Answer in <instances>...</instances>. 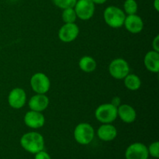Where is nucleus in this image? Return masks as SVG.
<instances>
[{
  "mask_svg": "<svg viewBox=\"0 0 159 159\" xmlns=\"http://www.w3.org/2000/svg\"><path fill=\"white\" fill-rule=\"evenodd\" d=\"M20 145L26 152L35 155L44 148V139L38 132H28L20 138Z\"/></svg>",
  "mask_w": 159,
  "mask_h": 159,
  "instance_id": "1",
  "label": "nucleus"
},
{
  "mask_svg": "<svg viewBox=\"0 0 159 159\" xmlns=\"http://www.w3.org/2000/svg\"><path fill=\"white\" fill-rule=\"evenodd\" d=\"M125 18V12L117 6H108L103 12V19L106 23L112 28H120L124 26Z\"/></svg>",
  "mask_w": 159,
  "mask_h": 159,
  "instance_id": "2",
  "label": "nucleus"
},
{
  "mask_svg": "<svg viewBox=\"0 0 159 159\" xmlns=\"http://www.w3.org/2000/svg\"><path fill=\"white\" fill-rule=\"evenodd\" d=\"M95 137V130L93 126L88 123H80L74 130V138L76 142L82 145L89 144Z\"/></svg>",
  "mask_w": 159,
  "mask_h": 159,
  "instance_id": "3",
  "label": "nucleus"
},
{
  "mask_svg": "<svg viewBox=\"0 0 159 159\" xmlns=\"http://www.w3.org/2000/svg\"><path fill=\"white\" fill-rule=\"evenodd\" d=\"M95 117L102 124H111L117 118V108L111 103L102 104L96 108Z\"/></svg>",
  "mask_w": 159,
  "mask_h": 159,
  "instance_id": "4",
  "label": "nucleus"
},
{
  "mask_svg": "<svg viewBox=\"0 0 159 159\" xmlns=\"http://www.w3.org/2000/svg\"><path fill=\"white\" fill-rule=\"evenodd\" d=\"M130 66L126 60L116 58L110 62L109 65V72L110 75L116 79H124L130 73Z\"/></svg>",
  "mask_w": 159,
  "mask_h": 159,
  "instance_id": "5",
  "label": "nucleus"
},
{
  "mask_svg": "<svg viewBox=\"0 0 159 159\" xmlns=\"http://www.w3.org/2000/svg\"><path fill=\"white\" fill-rule=\"evenodd\" d=\"M30 86L36 93L46 94L51 88V81L44 73L37 72L31 77Z\"/></svg>",
  "mask_w": 159,
  "mask_h": 159,
  "instance_id": "6",
  "label": "nucleus"
},
{
  "mask_svg": "<svg viewBox=\"0 0 159 159\" xmlns=\"http://www.w3.org/2000/svg\"><path fill=\"white\" fill-rule=\"evenodd\" d=\"M95 6L92 0H77L74 9L78 18L82 20H89L94 15Z\"/></svg>",
  "mask_w": 159,
  "mask_h": 159,
  "instance_id": "7",
  "label": "nucleus"
},
{
  "mask_svg": "<svg viewBox=\"0 0 159 159\" xmlns=\"http://www.w3.org/2000/svg\"><path fill=\"white\" fill-rule=\"evenodd\" d=\"M148 156V147L143 143H133L126 149V159H147Z\"/></svg>",
  "mask_w": 159,
  "mask_h": 159,
  "instance_id": "8",
  "label": "nucleus"
},
{
  "mask_svg": "<svg viewBox=\"0 0 159 159\" xmlns=\"http://www.w3.org/2000/svg\"><path fill=\"white\" fill-rule=\"evenodd\" d=\"M79 34V28L75 23H65L58 31V37L64 43L74 41Z\"/></svg>",
  "mask_w": 159,
  "mask_h": 159,
  "instance_id": "9",
  "label": "nucleus"
},
{
  "mask_svg": "<svg viewBox=\"0 0 159 159\" xmlns=\"http://www.w3.org/2000/svg\"><path fill=\"white\" fill-rule=\"evenodd\" d=\"M26 102V93L21 88H14L8 96V103L12 108L19 110L23 108Z\"/></svg>",
  "mask_w": 159,
  "mask_h": 159,
  "instance_id": "10",
  "label": "nucleus"
},
{
  "mask_svg": "<svg viewBox=\"0 0 159 159\" xmlns=\"http://www.w3.org/2000/svg\"><path fill=\"white\" fill-rule=\"evenodd\" d=\"M23 120L28 127L32 129L41 128L45 124V117L43 113L34 110L26 112Z\"/></svg>",
  "mask_w": 159,
  "mask_h": 159,
  "instance_id": "11",
  "label": "nucleus"
},
{
  "mask_svg": "<svg viewBox=\"0 0 159 159\" xmlns=\"http://www.w3.org/2000/svg\"><path fill=\"white\" fill-rule=\"evenodd\" d=\"M124 26L126 30L131 34H139L144 28V22L141 16L137 14L126 16Z\"/></svg>",
  "mask_w": 159,
  "mask_h": 159,
  "instance_id": "12",
  "label": "nucleus"
},
{
  "mask_svg": "<svg viewBox=\"0 0 159 159\" xmlns=\"http://www.w3.org/2000/svg\"><path fill=\"white\" fill-rule=\"evenodd\" d=\"M49 99L46 94H38L36 93L34 96L30 99L29 106L30 110L37 112H43L46 110L49 106Z\"/></svg>",
  "mask_w": 159,
  "mask_h": 159,
  "instance_id": "13",
  "label": "nucleus"
},
{
  "mask_svg": "<svg viewBox=\"0 0 159 159\" xmlns=\"http://www.w3.org/2000/svg\"><path fill=\"white\" fill-rule=\"evenodd\" d=\"M117 117L126 124H131L137 118L136 110L128 104H120L117 107Z\"/></svg>",
  "mask_w": 159,
  "mask_h": 159,
  "instance_id": "14",
  "label": "nucleus"
},
{
  "mask_svg": "<svg viewBox=\"0 0 159 159\" xmlns=\"http://www.w3.org/2000/svg\"><path fill=\"white\" fill-rule=\"evenodd\" d=\"M97 135L101 141H111L117 136V130L113 124H102L98 129Z\"/></svg>",
  "mask_w": 159,
  "mask_h": 159,
  "instance_id": "15",
  "label": "nucleus"
},
{
  "mask_svg": "<svg viewBox=\"0 0 159 159\" xmlns=\"http://www.w3.org/2000/svg\"><path fill=\"white\" fill-rule=\"evenodd\" d=\"M144 65L146 69L153 73L159 71V52L154 50L148 51L144 55Z\"/></svg>",
  "mask_w": 159,
  "mask_h": 159,
  "instance_id": "16",
  "label": "nucleus"
},
{
  "mask_svg": "<svg viewBox=\"0 0 159 159\" xmlns=\"http://www.w3.org/2000/svg\"><path fill=\"white\" fill-rule=\"evenodd\" d=\"M79 66L84 72L91 73L96 69L97 63L93 57L90 56H84L79 60Z\"/></svg>",
  "mask_w": 159,
  "mask_h": 159,
  "instance_id": "17",
  "label": "nucleus"
},
{
  "mask_svg": "<svg viewBox=\"0 0 159 159\" xmlns=\"http://www.w3.org/2000/svg\"><path fill=\"white\" fill-rule=\"evenodd\" d=\"M124 85L127 89L130 91H137L141 86V81L139 76L135 74H130L129 73L124 79Z\"/></svg>",
  "mask_w": 159,
  "mask_h": 159,
  "instance_id": "18",
  "label": "nucleus"
},
{
  "mask_svg": "<svg viewBox=\"0 0 159 159\" xmlns=\"http://www.w3.org/2000/svg\"><path fill=\"white\" fill-rule=\"evenodd\" d=\"M61 16L65 23H75L76 21V19L78 18L74 8H68V9H63Z\"/></svg>",
  "mask_w": 159,
  "mask_h": 159,
  "instance_id": "19",
  "label": "nucleus"
},
{
  "mask_svg": "<svg viewBox=\"0 0 159 159\" xmlns=\"http://www.w3.org/2000/svg\"><path fill=\"white\" fill-rule=\"evenodd\" d=\"M138 9L136 0H125L124 3V12L127 15L137 14Z\"/></svg>",
  "mask_w": 159,
  "mask_h": 159,
  "instance_id": "20",
  "label": "nucleus"
},
{
  "mask_svg": "<svg viewBox=\"0 0 159 159\" xmlns=\"http://www.w3.org/2000/svg\"><path fill=\"white\" fill-rule=\"evenodd\" d=\"M52 2L57 7L65 9L68 8H74L77 0H52Z\"/></svg>",
  "mask_w": 159,
  "mask_h": 159,
  "instance_id": "21",
  "label": "nucleus"
},
{
  "mask_svg": "<svg viewBox=\"0 0 159 159\" xmlns=\"http://www.w3.org/2000/svg\"><path fill=\"white\" fill-rule=\"evenodd\" d=\"M148 151L149 155L155 158H159V143L158 141H155V142L152 143L148 148Z\"/></svg>",
  "mask_w": 159,
  "mask_h": 159,
  "instance_id": "22",
  "label": "nucleus"
},
{
  "mask_svg": "<svg viewBox=\"0 0 159 159\" xmlns=\"http://www.w3.org/2000/svg\"><path fill=\"white\" fill-rule=\"evenodd\" d=\"M34 159H51V158L48 152L42 150L40 151V152H37V153L35 154Z\"/></svg>",
  "mask_w": 159,
  "mask_h": 159,
  "instance_id": "23",
  "label": "nucleus"
},
{
  "mask_svg": "<svg viewBox=\"0 0 159 159\" xmlns=\"http://www.w3.org/2000/svg\"><path fill=\"white\" fill-rule=\"evenodd\" d=\"M152 48H153L154 51L159 52V35L155 36V38L153 39V41H152Z\"/></svg>",
  "mask_w": 159,
  "mask_h": 159,
  "instance_id": "24",
  "label": "nucleus"
},
{
  "mask_svg": "<svg viewBox=\"0 0 159 159\" xmlns=\"http://www.w3.org/2000/svg\"><path fill=\"white\" fill-rule=\"evenodd\" d=\"M110 103H111L112 105L114 106V107H116V108H117V107H119V106L121 104L120 98L119 96H115V97H113V99H112L111 102H110Z\"/></svg>",
  "mask_w": 159,
  "mask_h": 159,
  "instance_id": "25",
  "label": "nucleus"
},
{
  "mask_svg": "<svg viewBox=\"0 0 159 159\" xmlns=\"http://www.w3.org/2000/svg\"><path fill=\"white\" fill-rule=\"evenodd\" d=\"M153 6H154V8H155V10H156L157 12H158L159 11V0H154Z\"/></svg>",
  "mask_w": 159,
  "mask_h": 159,
  "instance_id": "26",
  "label": "nucleus"
},
{
  "mask_svg": "<svg viewBox=\"0 0 159 159\" xmlns=\"http://www.w3.org/2000/svg\"><path fill=\"white\" fill-rule=\"evenodd\" d=\"M95 5H102L107 2V0H92Z\"/></svg>",
  "mask_w": 159,
  "mask_h": 159,
  "instance_id": "27",
  "label": "nucleus"
},
{
  "mask_svg": "<svg viewBox=\"0 0 159 159\" xmlns=\"http://www.w3.org/2000/svg\"><path fill=\"white\" fill-rule=\"evenodd\" d=\"M147 159H153V158H148Z\"/></svg>",
  "mask_w": 159,
  "mask_h": 159,
  "instance_id": "28",
  "label": "nucleus"
}]
</instances>
